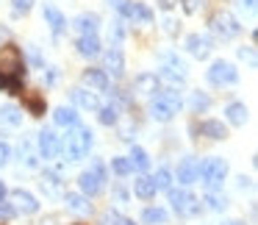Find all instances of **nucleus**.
Here are the masks:
<instances>
[{
	"mask_svg": "<svg viewBox=\"0 0 258 225\" xmlns=\"http://www.w3.org/2000/svg\"><path fill=\"white\" fill-rule=\"evenodd\" d=\"M23 75H25V62H23L20 47L3 45L0 47V89L17 92Z\"/></svg>",
	"mask_w": 258,
	"mask_h": 225,
	"instance_id": "nucleus-1",
	"label": "nucleus"
},
{
	"mask_svg": "<svg viewBox=\"0 0 258 225\" xmlns=\"http://www.w3.org/2000/svg\"><path fill=\"white\" fill-rule=\"evenodd\" d=\"M89 147H92V131L81 128V125H75V128L61 139V150L70 161H81V158L89 153Z\"/></svg>",
	"mask_w": 258,
	"mask_h": 225,
	"instance_id": "nucleus-2",
	"label": "nucleus"
},
{
	"mask_svg": "<svg viewBox=\"0 0 258 225\" xmlns=\"http://www.w3.org/2000/svg\"><path fill=\"white\" fill-rule=\"evenodd\" d=\"M178 111H180V95L175 89H164V92H158V95H153L150 114L158 123H169Z\"/></svg>",
	"mask_w": 258,
	"mask_h": 225,
	"instance_id": "nucleus-3",
	"label": "nucleus"
},
{
	"mask_svg": "<svg viewBox=\"0 0 258 225\" xmlns=\"http://www.w3.org/2000/svg\"><path fill=\"white\" fill-rule=\"evenodd\" d=\"M225 173H228V164H225L222 158H206V161L197 164V178H203V184L211 192L222 186Z\"/></svg>",
	"mask_w": 258,
	"mask_h": 225,
	"instance_id": "nucleus-4",
	"label": "nucleus"
},
{
	"mask_svg": "<svg viewBox=\"0 0 258 225\" xmlns=\"http://www.w3.org/2000/svg\"><path fill=\"white\" fill-rule=\"evenodd\" d=\"M167 195H169L172 208L178 214H183V217H191V214L200 211V200H197L195 195H189L186 189H167Z\"/></svg>",
	"mask_w": 258,
	"mask_h": 225,
	"instance_id": "nucleus-5",
	"label": "nucleus"
},
{
	"mask_svg": "<svg viewBox=\"0 0 258 225\" xmlns=\"http://www.w3.org/2000/svg\"><path fill=\"white\" fill-rule=\"evenodd\" d=\"M211 28H214V34H217V36H222V39H230V36H236V34L241 31V25H239V20H236L233 14L219 12V14H214Z\"/></svg>",
	"mask_w": 258,
	"mask_h": 225,
	"instance_id": "nucleus-6",
	"label": "nucleus"
},
{
	"mask_svg": "<svg viewBox=\"0 0 258 225\" xmlns=\"http://www.w3.org/2000/svg\"><path fill=\"white\" fill-rule=\"evenodd\" d=\"M236 78H239V73H236V67L230 62H214L211 70H208V81L217 86L222 84H236Z\"/></svg>",
	"mask_w": 258,
	"mask_h": 225,
	"instance_id": "nucleus-7",
	"label": "nucleus"
},
{
	"mask_svg": "<svg viewBox=\"0 0 258 225\" xmlns=\"http://www.w3.org/2000/svg\"><path fill=\"white\" fill-rule=\"evenodd\" d=\"M39 153L45 158L58 156V153H61V139H58L53 131H42V134H39Z\"/></svg>",
	"mask_w": 258,
	"mask_h": 225,
	"instance_id": "nucleus-8",
	"label": "nucleus"
},
{
	"mask_svg": "<svg viewBox=\"0 0 258 225\" xmlns=\"http://www.w3.org/2000/svg\"><path fill=\"white\" fill-rule=\"evenodd\" d=\"M119 12H122L128 20H134V23H153V12L145 6V3H131L128 0Z\"/></svg>",
	"mask_w": 258,
	"mask_h": 225,
	"instance_id": "nucleus-9",
	"label": "nucleus"
},
{
	"mask_svg": "<svg viewBox=\"0 0 258 225\" xmlns=\"http://www.w3.org/2000/svg\"><path fill=\"white\" fill-rule=\"evenodd\" d=\"M12 203H14V211H25V214H34L39 211V203H36V197L31 195V192H12Z\"/></svg>",
	"mask_w": 258,
	"mask_h": 225,
	"instance_id": "nucleus-10",
	"label": "nucleus"
},
{
	"mask_svg": "<svg viewBox=\"0 0 258 225\" xmlns=\"http://www.w3.org/2000/svg\"><path fill=\"white\" fill-rule=\"evenodd\" d=\"M186 47H189L191 56L206 59L208 53H211V39H208V36H200V34H191L189 39H186Z\"/></svg>",
	"mask_w": 258,
	"mask_h": 225,
	"instance_id": "nucleus-11",
	"label": "nucleus"
},
{
	"mask_svg": "<svg viewBox=\"0 0 258 225\" xmlns=\"http://www.w3.org/2000/svg\"><path fill=\"white\" fill-rule=\"evenodd\" d=\"M78 53L81 56H100V39H97V34H86V36H78Z\"/></svg>",
	"mask_w": 258,
	"mask_h": 225,
	"instance_id": "nucleus-12",
	"label": "nucleus"
},
{
	"mask_svg": "<svg viewBox=\"0 0 258 225\" xmlns=\"http://www.w3.org/2000/svg\"><path fill=\"white\" fill-rule=\"evenodd\" d=\"M70 97H73V103L75 106H81V108H100V100H97V95L95 92H86V89H73L70 92Z\"/></svg>",
	"mask_w": 258,
	"mask_h": 225,
	"instance_id": "nucleus-13",
	"label": "nucleus"
},
{
	"mask_svg": "<svg viewBox=\"0 0 258 225\" xmlns=\"http://www.w3.org/2000/svg\"><path fill=\"white\" fill-rule=\"evenodd\" d=\"M197 181V161L195 158H183V161L178 164V184L189 186Z\"/></svg>",
	"mask_w": 258,
	"mask_h": 225,
	"instance_id": "nucleus-14",
	"label": "nucleus"
},
{
	"mask_svg": "<svg viewBox=\"0 0 258 225\" xmlns=\"http://www.w3.org/2000/svg\"><path fill=\"white\" fill-rule=\"evenodd\" d=\"M53 123L61 125V128H75V125H78V114H75V108L58 106L56 111H53Z\"/></svg>",
	"mask_w": 258,
	"mask_h": 225,
	"instance_id": "nucleus-15",
	"label": "nucleus"
},
{
	"mask_svg": "<svg viewBox=\"0 0 258 225\" xmlns=\"http://www.w3.org/2000/svg\"><path fill=\"white\" fill-rule=\"evenodd\" d=\"M84 84L89 86V89L103 92V89H108V75L103 73V70H86V73H84Z\"/></svg>",
	"mask_w": 258,
	"mask_h": 225,
	"instance_id": "nucleus-16",
	"label": "nucleus"
},
{
	"mask_svg": "<svg viewBox=\"0 0 258 225\" xmlns=\"http://www.w3.org/2000/svg\"><path fill=\"white\" fill-rule=\"evenodd\" d=\"M125 70V62H122V50L119 47H111V50L106 53V70L103 73H111V75H122Z\"/></svg>",
	"mask_w": 258,
	"mask_h": 225,
	"instance_id": "nucleus-17",
	"label": "nucleus"
},
{
	"mask_svg": "<svg viewBox=\"0 0 258 225\" xmlns=\"http://www.w3.org/2000/svg\"><path fill=\"white\" fill-rule=\"evenodd\" d=\"M78 184H81V189H84L86 195H97V192L103 189V178H97V175L92 173V170H86V173H81Z\"/></svg>",
	"mask_w": 258,
	"mask_h": 225,
	"instance_id": "nucleus-18",
	"label": "nucleus"
},
{
	"mask_svg": "<svg viewBox=\"0 0 258 225\" xmlns=\"http://www.w3.org/2000/svg\"><path fill=\"white\" fill-rule=\"evenodd\" d=\"M97 14H81V17H75V31H78L81 36L86 34H97Z\"/></svg>",
	"mask_w": 258,
	"mask_h": 225,
	"instance_id": "nucleus-19",
	"label": "nucleus"
},
{
	"mask_svg": "<svg viewBox=\"0 0 258 225\" xmlns=\"http://www.w3.org/2000/svg\"><path fill=\"white\" fill-rule=\"evenodd\" d=\"M200 134L208 136V139H225L228 131H225V125L219 120H206V123H200Z\"/></svg>",
	"mask_w": 258,
	"mask_h": 225,
	"instance_id": "nucleus-20",
	"label": "nucleus"
},
{
	"mask_svg": "<svg viewBox=\"0 0 258 225\" xmlns=\"http://www.w3.org/2000/svg\"><path fill=\"white\" fill-rule=\"evenodd\" d=\"M134 192H136V197H142V200H150V197H156V184H153V178L150 175H142L139 181L134 184Z\"/></svg>",
	"mask_w": 258,
	"mask_h": 225,
	"instance_id": "nucleus-21",
	"label": "nucleus"
},
{
	"mask_svg": "<svg viewBox=\"0 0 258 225\" xmlns=\"http://www.w3.org/2000/svg\"><path fill=\"white\" fill-rule=\"evenodd\" d=\"M45 20H47V25H50V31H53V34H61V31H64V25H67L64 14L58 12L56 6H45Z\"/></svg>",
	"mask_w": 258,
	"mask_h": 225,
	"instance_id": "nucleus-22",
	"label": "nucleus"
},
{
	"mask_svg": "<svg viewBox=\"0 0 258 225\" xmlns=\"http://www.w3.org/2000/svg\"><path fill=\"white\" fill-rule=\"evenodd\" d=\"M0 123L14 125V128H17V125L23 123V111H20L17 106H12V103H6V106L0 108Z\"/></svg>",
	"mask_w": 258,
	"mask_h": 225,
	"instance_id": "nucleus-23",
	"label": "nucleus"
},
{
	"mask_svg": "<svg viewBox=\"0 0 258 225\" xmlns=\"http://www.w3.org/2000/svg\"><path fill=\"white\" fill-rule=\"evenodd\" d=\"M128 161H131V167H134V170H139V173H145V170L150 167V156H147V153L142 150V147H131Z\"/></svg>",
	"mask_w": 258,
	"mask_h": 225,
	"instance_id": "nucleus-24",
	"label": "nucleus"
},
{
	"mask_svg": "<svg viewBox=\"0 0 258 225\" xmlns=\"http://www.w3.org/2000/svg\"><path fill=\"white\" fill-rule=\"evenodd\" d=\"M23 103L28 106L31 114H36V117H39V114H45V100H42L39 92H28V95L23 97Z\"/></svg>",
	"mask_w": 258,
	"mask_h": 225,
	"instance_id": "nucleus-25",
	"label": "nucleus"
},
{
	"mask_svg": "<svg viewBox=\"0 0 258 225\" xmlns=\"http://www.w3.org/2000/svg\"><path fill=\"white\" fill-rule=\"evenodd\" d=\"M225 114H228V120H230L233 125H244V120H247V106H244V103H230Z\"/></svg>",
	"mask_w": 258,
	"mask_h": 225,
	"instance_id": "nucleus-26",
	"label": "nucleus"
},
{
	"mask_svg": "<svg viewBox=\"0 0 258 225\" xmlns=\"http://www.w3.org/2000/svg\"><path fill=\"white\" fill-rule=\"evenodd\" d=\"M136 89L145 92V95H153V92L158 89V78L156 75H139V78H136Z\"/></svg>",
	"mask_w": 258,
	"mask_h": 225,
	"instance_id": "nucleus-27",
	"label": "nucleus"
},
{
	"mask_svg": "<svg viewBox=\"0 0 258 225\" xmlns=\"http://www.w3.org/2000/svg\"><path fill=\"white\" fill-rule=\"evenodd\" d=\"M142 219H145L147 225H164L167 222V211H164V208H145Z\"/></svg>",
	"mask_w": 258,
	"mask_h": 225,
	"instance_id": "nucleus-28",
	"label": "nucleus"
},
{
	"mask_svg": "<svg viewBox=\"0 0 258 225\" xmlns=\"http://www.w3.org/2000/svg\"><path fill=\"white\" fill-rule=\"evenodd\" d=\"M67 206L73 208V211H89V203H86L84 195H75V192H67Z\"/></svg>",
	"mask_w": 258,
	"mask_h": 225,
	"instance_id": "nucleus-29",
	"label": "nucleus"
},
{
	"mask_svg": "<svg viewBox=\"0 0 258 225\" xmlns=\"http://www.w3.org/2000/svg\"><path fill=\"white\" fill-rule=\"evenodd\" d=\"M153 184H156V189H172V175H169V170H158Z\"/></svg>",
	"mask_w": 258,
	"mask_h": 225,
	"instance_id": "nucleus-30",
	"label": "nucleus"
},
{
	"mask_svg": "<svg viewBox=\"0 0 258 225\" xmlns=\"http://www.w3.org/2000/svg\"><path fill=\"white\" fill-rule=\"evenodd\" d=\"M97 111H100V123L103 125H114V123H117V108H114V106H100Z\"/></svg>",
	"mask_w": 258,
	"mask_h": 225,
	"instance_id": "nucleus-31",
	"label": "nucleus"
},
{
	"mask_svg": "<svg viewBox=\"0 0 258 225\" xmlns=\"http://www.w3.org/2000/svg\"><path fill=\"white\" fill-rule=\"evenodd\" d=\"M189 106L195 108V111H203V108L211 106V100H208V95H203V92H195V95H191V100H189Z\"/></svg>",
	"mask_w": 258,
	"mask_h": 225,
	"instance_id": "nucleus-32",
	"label": "nucleus"
},
{
	"mask_svg": "<svg viewBox=\"0 0 258 225\" xmlns=\"http://www.w3.org/2000/svg\"><path fill=\"white\" fill-rule=\"evenodd\" d=\"M111 170H114L117 175H128V173H134V167H131L128 158H111Z\"/></svg>",
	"mask_w": 258,
	"mask_h": 225,
	"instance_id": "nucleus-33",
	"label": "nucleus"
},
{
	"mask_svg": "<svg viewBox=\"0 0 258 225\" xmlns=\"http://www.w3.org/2000/svg\"><path fill=\"white\" fill-rule=\"evenodd\" d=\"M208 208H214V211H222L225 206H228V200H225V195H217V192H211V195L206 197Z\"/></svg>",
	"mask_w": 258,
	"mask_h": 225,
	"instance_id": "nucleus-34",
	"label": "nucleus"
},
{
	"mask_svg": "<svg viewBox=\"0 0 258 225\" xmlns=\"http://www.w3.org/2000/svg\"><path fill=\"white\" fill-rule=\"evenodd\" d=\"M42 186L47 189V195H61V184H58V178H56V175H45Z\"/></svg>",
	"mask_w": 258,
	"mask_h": 225,
	"instance_id": "nucleus-35",
	"label": "nucleus"
},
{
	"mask_svg": "<svg viewBox=\"0 0 258 225\" xmlns=\"http://www.w3.org/2000/svg\"><path fill=\"white\" fill-rule=\"evenodd\" d=\"M12 6H14V12H17V14H25V12H31L34 0H12Z\"/></svg>",
	"mask_w": 258,
	"mask_h": 225,
	"instance_id": "nucleus-36",
	"label": "nucleus"
},
{
	"mask_svg": "<svg viewBox=\"0 0 258 225\" xmlns=\"http://www.w3.org/2000/svg\"><path fill=\"white\" fill-rule=\"evenodd\" d=\"M180 3H183V9L189 14H195V12H200V9H203V3H206V0H180Z\"/></svg>",
	"mask_w": 258,
	"mask_h": 225,
	"instance_id": "nucleus-37",
	"label": "nucleus"
},
{
	"mask_svg": "<svg viewBox=\"0 0 258 225\" xmlns=\"http://www.w3.org/2000/svg\"><path fill=\"white\" fill-rule=\"evenodd\" d=\"M108 36H114V47L122 42V36H125V28H122V23H114V28H111V34Z\"/></svg>",
	"mask_w": 258,
	"mask_h": 225,
	"instance_id": "nucleus-38",
	"label": "nucleus"
},
{
	"mask_svg": "<svg viewBox=\"0 0 258 225\" xmlns=\"http://www.w3.org/2000/svg\"><path fill=\"white\" fill-rule=\"evenodd\" d=\"M108 225H134V219L122 217V214H108Z\"/></svg>",
	"mask_w": 258,
	"mask_h": 225,
	"instance_id": "nucleus-39",
	"label": "nucleus"
},
{
	"mask_svg": "<svg viewBox=\"0 0 258 225\" xmlns=\"http://www.w3.org/2000/svg\"><path fill=\"white\" fill-rule=\"evenodd\" d=\"M9 158H12V147H9L6 142H0V167H3Z\"/></svg>",
	"mask_w": 258,
	"mask_h": 225,
	"instance_id": "nucleus-40",
	"label": "nucleus"
},
{
	"mask_svg": "<svg viewBox=\"0 0 258 225\" xmlns=\"http://www.w3.org/2000/svg\"><path fill=\"white\" fill-rule=\"evenodd\" d=\"M14 214H17V211H14L12 203H3V200H0V217H14Z\"/></svg>",
	"mask_w": 258,
	"mask_h": 225,
	"instance_id": "nucleus-41",
	"label": "nucleus"
},
{
	"mask_svg": "<svg viewBox=\"0 0 258 225\" xmlns=\"http://www.w3.org/2000/svg\"><path fill=\"white\" fill-rule=\"evenodd\" d=\"M158 3H161V9H175L178 6V0H158Z\"/></svg>",
	"mask_w": 258,
	"mask_h": 225,
	"instance_id": "nucleus-42",
	"label": "nucleus"
},
{
	"mask_svg": "<svg viewBox=\"0 0 258 225\" xmlns=\"http://www.w3.org/2000/svg\"><path fill=\"white\" fill-rule=\"evenodd\" d=\"M108 3H111V6H114V9H122V6H125V3H128V0H108Z\"/></svg>",
	"mask_w": 258,
	"mask_h": 225,
	"instance_id": "nucleus-43",
	"label": "nucleus"
},
{
	"mask_svg": "<svg viewBox=\"0 0 258 225\" xmlns=\"http://www.w3.org/2000/svg\"><path fill=\"white\" fill-rule=\"evenodd\" d=\"M244 6H247V9H250V12H252V9H255V0H244Z\"/></svg>",
	"mask_w": 258,
	"mask_h": 225,
	"instance_id": "nucleus-44",
	"label": "nucleus"
},
{
	"mask_svg": "<svg viewBox=\"0 0 258 225\" xmlns=\"http://www.w3.org/2000/svg\"><path fill=\"white\" fill-rule=\"evenodd\" d=\"M3 195H6V186H3V184H0V197H3Z\"/></svg>",
	"mask_w": 258,
	"mask_h": 225,
	"instance_id": "nucleus-45",
	"label": "nucleus"
},
{
	"mask_svg": "<svg viewBox=\"0 0 258 225\" xmlns=\"http://www.w3.org/2000/svg\"><path fill=\"white\" fill-rule=\"evenodd\" d=\"M225 225H239V222H225Z\"/></svg>",
	"mask_w": 258,
	"mask_h": 225,
	"instance_id": "nucleus-46",
	"label": "nucleus"
}]
</instances>
